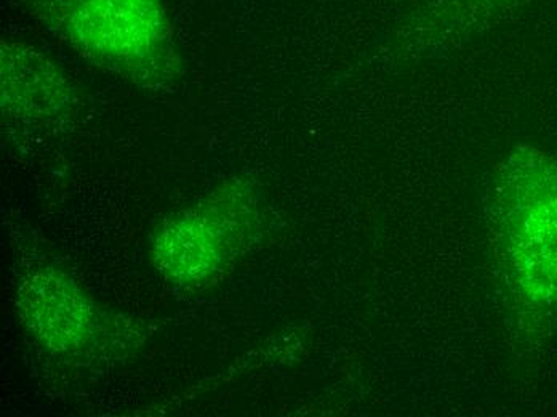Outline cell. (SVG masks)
<instances>
[{"instance_id":"obj_1","label":"cell","mask_w":557,"mask_h":417,"mask_svg":"<svg viewBox=\"0 0 557 417\" xmlns=\"http://www.w3.org/2000/svg\"><path fill=\"white\" fill-rule=\"evenodd\" d=\"M36 15L83 56L138 83L175 73L165 0H30Z\"/></svg>"},{"instance_id":"obj_4","label":"cell","mask_w":557,"mask_h":417,"mask_svg":"<svg viewBox=\"0 0 557 417\" xmlns=\"http://www.w3.org/2000/svg\"><path fill=\"white\" fill-rule=\"evenodd\" d=\"M25 323L36 338L57 351H79L95 328V311L87 297L55 271H39L22 291Z\"/></svg>"},{"instance_id":"obj_2","label":"cell","mask_w":557,"mask_h":417,"mask_svg":"<svg viewBox=\"0 0 557 417\" xmlns=\"http://www.w3.org/2000/svg\"><path fill=\"white\" fill-rule=\"evenodd\" d=\"M494 206L516 286L535 304L557 298V155L519 145L498 165Z\"/></svg>"},{"instance_id":"obj_3","label":"cell","mask_w":557,"mask_h":417,"mask_svg":"<svg viewBox=\"0 0 557 417\" xmlns=\"http://www.w3.org/2000/svg\"><path fill=\"white\" fill-rule=\"evenodd\" d=\"M251 199L240 188H223L199 208L176 217L159 232L152 259L178 283H200L234 259L251 232Z\"/></svg>"},{"instance_id":"obj_5","label":"cell","mask_w":557,"mask_h":417,"mask_svg":"<svg viewBox=\"0 0 557 417\" xmlns=\"http://www.w3.org/2000/svg\"><path fill=\"white\" fill-rule=\"evenodd\" d=\"M522 0H423L400 25V37L420 46H441L491 26Z\"/></svg>"},{"instance_id":"obj_6","label":"cell","mask_w":557,"mask_h":417,"mask_svg":"<svg viewBox=\"0 0 557 417\" xmlns=\"http://www.w3.org/2000/svg\"><path fill=\"white\" fill-rule=\"evenodd\" d=\"M3 107L12 113L16 108L30 116L58 110L64 98V83L60 71L46 57L29 49H3Z\"/></svg>"}]
</instances>
